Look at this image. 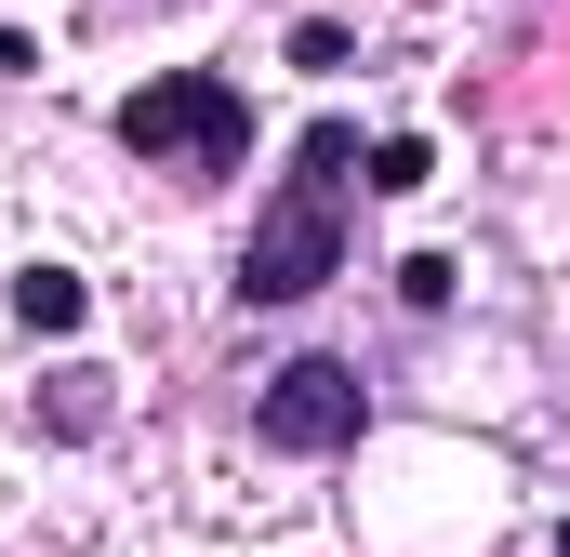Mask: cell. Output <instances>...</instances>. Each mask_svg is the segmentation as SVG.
<instances>
[{
  "label": "cell",
  "instance_id": "1",
  "mask_svg": "<svg viewBox=\"0 0 570 557\" xmlns=\"http://www.w3.org/2000/svg\"><path fill=\"white\" fill-rule=\"evenodd\" d=\"M358 120H305L292 134V173H279V199L253 213V240H239V305H305V292H332L345 278V213H358Z\"/></svg>",
  "mask_w": 570,
  "mask_h": 557
},
{
  "label": "cell",
  "instance_id": "2",
  "mask_svg": "<svg viewBox=\"0 0 570 557\" xmlns=\"http://www.w3.org/2000/svg\"><path fill=\"white\" fill-rule=\"evenodd\" d=\"M107 134L134 146L146 173H173V186H226V173L253 159V94H239L226 67H159L146 94H120Z\"/></svg>",
  "mask_w": 570,
  "mask_h": 557
},
{
  "label": "cell",
  "instance_id": "3",
  "mask_svg": "<svg viewBox=\"0 0 570 557\" xmlns=\"http://www.w3.org/2000/svg\"><path fill=\"white\" fill-rule=\"evenodd\" d=\"M358 424H372V385H358V359H292L253 385V438L292 451V465H332V451H358Z\"/></svg>",
  "mask_w": 570,
  "mask_h": 557
},
{
  "label": "cell",
  "instance_id": "4",
  "mask_svg": "<svg viewBox=\"0 0 570 557\" xmlns=\"http://www.w3.org/2000/svg\"><path fill=\"white\" fill-rule=\"evenodd\" d=\"M13 319H27V332H80V319H94L80 266H13Z\"/></svg>",
  "mask_w": 570,
  "mask_h": 557
},
{
  "label": "cell",
  "instance_id": "5",
  "mask_svg": "<svg viewBox=\"0 0 570 557\" xmlns=\"http://www.w3.org/2000/svg\"><path fill=\"white\" fill-rule=\"evenodd\" d=\"M358 186H372V199H412V186H438V146L425 134H385L372 159H358Z\"/></svg>",
  "mask_w": 570,
  "mask_h": 557
},
{
  "label": "cell",
  "instance_id": "6",
  "mask_svg": "<svg viewBox=\"0 0 570 557\" xmlns=\"http://www.w3.org/2000/svg\"><path fill=\"white\" fill-rule=\"evenodd\" d=\"M107 424V372H53V438H94Z\"/></svg>",
  "mask_w": 570,
  "mask_h": 557
},
{
  "label": "cell",
  "instance_id": "7",
  "mask_svg": "<svg viewBox=\"0 0 570 557\" xmlns=\"http://www.w3.org/2000/svg\"><path fill=\"white\" fill-rule=\"evenodd\" d=\"M451 292H464V266H451V253H412V266H399V305H412V319H438Z\"/></svg>",
  "mask_w": 570,
  "mask_h": 557
},
{
  "label": "cell",
  "instance_id": "8",
  "mask_svg": "<svg viewBox=\"0 0 570 557\" xmlns=\"http://www.w3.org/2000/svg\"><path fill=\"white\" fill-rule=\"evenodd\" d=\"M345 53H358V40H345L332 13H305V27H292V67H345Z\"/></svg>",
  "mask_w": 570,
  "mask_h": 557
},
{
  "label": "cell",
  "instance_id": "9",
  "mask_svg": "<svg viewBox=\"0 0 570 557\" xmlns=\"http://www.w3.org/2000/svg\"><path fill=\"white\" fill-rule=\"evenodd\" d=\"M27 67H40V40H27V27H0V80H27Z\"/></svg>",
  "mask_w": 570,
  "mask_h": 557
},
{
  "label": "cell",
  "instance_id": "10",
  "mask_svg": "<svg viewBox=\"0 0 570 557\" xmlns=\"http://www.w3.org/2000/svg\"><path fill=\"white\" fill-rule=\"evenodd\" d=\"M558 557H570V531H558Z\"/></svg>",
  "mask_w": 570,
  "mask_h": 557
}]
</instances>
